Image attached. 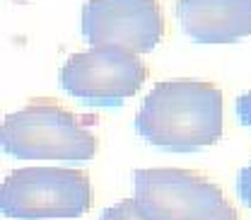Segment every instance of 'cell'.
I'll return each mask as SVG.
<instances>
[{"label": "cell", "mask_w": 251, "mask_h": 220, "mask_svg": "<svg viewBox=\"0 0 251 220\" xmlns=\"http://www.w3.org/2000/svg\"><path fill=\"white\" fill-rule=\"evenodd\" d=\"M138 136L167 153H196L222 138V92L208 80H162L135 116Z\"/></svg>", "instance_id": "1"}, {"label": "cell", "mask_w": 251, "mask_h": 220, "mask_svg": "<svg viewBox=\"0 0 251 220\" xmlns=\"http://www.w3.org/2000/svg\"><path fill=\"white\" fill-rule=\"evenodd\" d=\"M0 150L15 160H92L97 136L80 116L51 99H34L0 124Z\"/></svg>", "instance_id": "2"}, {"label": "cell", "mask_w": 251, "mask_h": 220, "mask_svg": "<svg viewBox=\"0 0 251 220\" xmlns=\"http://www.w3.org/2000/svg\"><path fill=\"white\" fill-rule=\"evenodd\" d=\"M133 201L148 220H239L222 189L193 169H135Z\"/></svg>", "instance_id": "3"}, {"label": "cell", "mask_w": 251, "mask_h": 220, "mask_svg": "<svg viewBox=\"0 0 251 220\" xmlns=\"http://www.w3.org/2000/svg\"><path fill=\"white\" fill-rule=\"evenodd\" d=\"M92 208V182L82 169L25 167L0 182V213L12 220L80 218Z\"/></svg>", "instance_id": "4"}, {"label": "cell", "mask_w": 251, "mask_h": 220, "mask_svg": "<svg viewBox=\"0 0 251 220\" xmlns=\"http://www.w3.org/2000/svg\"><path fill=\"white\" fill-rule=\"evenodd\" d=\"M61 87L90 107H121L148 80V68L135 54L114 46H92L73 54L61 68Z\"/></svg>", "instance_id": "5"}, {"label": "cell", "mask_w": 251, "mask_h": 220, "mask_svg": "<svg viewBox=\"0 0 251 220\" xmlns=\"http://www.w3.org/2000/svg\"><path fill=\"white\" fill-rule=\"evenodd\" d=\"M80 29L90 46L150 54L164 39V12L159 0H87Z\"/></svg>", "instance_id": "6"}, {"label": "cell", "mask_w": 251, "mask_h": 220, "mask_svg": "<svg viewBox=\"0 0 251 220\" xmlns=\"http://www.w3.org/2000/svg\"><path fill=\"white\" fill-rule=\"evenodd\" d=\"M176 17L198 44H234L251 36V0H179Z\"/></svg>", "instance_id": "7"}, {"label": "cell", "mask_w": 251, "mask_h": 220, "mask_svg": "<svg viewBox=\"0 0 251 220\" xmlns=\"http://www.w3.org/2000/svg\"><path fill=\"white\" fill-rule=\"evenodd\" d=\"M99 220H148V218L143 216V211L138 208V203L133 198H124V201L104 208Z\"/></svg>", "instance_id": "8"}, {"label": "cell", "mask_w": 251, "mask_h": 220, "mask_svg": "<svg viewBox=\"0 0 251 220\" xmlns=\"http://www.w3.org/2000/svg\"><path fill=\"white\" fill-rule=\"evenodd\" d=\"M237 193H239L242 203L247 208H251V162L244 165L239 169V174H237Z\"/></svg>", "instance_id": "9"}, {"label": "cell", "mask_w": 251, "mask_h": 220, "mask_svg": "<svg viewBox=\"0 0 251 220\" xmlns=\"http://www.w3.org/2000/svg\"><path fill=\"white\" fill-rule=\"evenodd\" d=\"M234 109H237V119H239V124L251 131V90L237 97Z\"/></svg>", "instance_id": "10"}]
</instances>
